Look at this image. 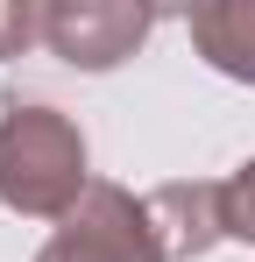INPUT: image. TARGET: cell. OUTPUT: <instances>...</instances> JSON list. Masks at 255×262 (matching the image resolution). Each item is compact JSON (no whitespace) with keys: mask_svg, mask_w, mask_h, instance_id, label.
<instances>
[{"mask_svg":"<svg viewBox=\"0 0 255 262\" xmlns=\"http://www.w3.org/2000/svg\"><path fill=\"white\" fill-rule=\"evenodd\" d=\"M184 29H192V50L220 78L255 85V0H206L184 14Z\"/></svg>","mask_w":255,"mask_h":262,"instance_id":"5b68a950","label":"cell"},{"mask_svg":"<svg viewBox=\"0 0 255 262\" xmlns=\"http://www.w3.org/2000/svg\"><path fill=\"white\" fill-rule=\"evenodd\" d=\"M156 7L142 0H50L42 7V50L71 71H114L149 43Z\"/></svg>","mask_w":255,"mask_h":262,"instance_id":"3957f363","label":"cell"},{"mask_svg":"<svg viewBox=\"0 0 255 262\" xmlns=\"http://www.w3.org/2000/svg\"><path fill=\"white\" fill-rule=\"evenodd\" d=\"M36 262H163L156 227H149V199H135L128 184H99L92 177L78 213L36 248Z\"/></svg>","mask_w":255,"mask_h":262,"instance_id":"7a4b0ae2","label":"cell"},{"mask_svg":"<svg viewBox=\"0 0 255 262\" xmlns=\"http://www.w3.org/2000/svg\"><path fill=\"white\" fill-rule=\"evenodd\" d=\"M85 191H92V170H85L78 121L42 99H7L0 106V206L64 227Z\"/></svg>","mask_w":255,"mask_h":262,"instance_id":"6da1fadb","label":"cell"},{"mask_svg":"<svg viewBox=\"0 0 255 262\" xmlns=\"http://www.w3.org/2000/svg\"><path fill=\"white\" fill-rule=\"evenodd\" d=\"M29 43H42V7L36 0H0V64L22 57Z\"/></svg>","mask_w":255,"mask_h":262,"instance_id":"52a82bcc","label":"cell"},{"mask_svg":"<svg viewBox=\"0 0 255 262\" xmlns=\"http://www.w3.org/2000/svg\"><path fill=\"white\" fill-rule=\"evenodd\" d=\"M220 227H227V241L255 248V156L234 177H220Z\"/></svg>","mask_w":255,"mask_h":262,"instance_id":"8992f818","label":"cell"},{"mask_svg":"<svg viewBox=\"0 0 255 262\" xmlns=\"http://www.w3.org/2000/svg\"><path fill=\"white\" fill-rule=\"evenodd\" d=\"M149 227H156V248L163 262H199L227 241L220 227V184L206 177H177V184H156L149 191Z\"/></svg>","mask_w":255,"mask_h":262,"instance_id":"277c9868","label":"cell"}]
</instances>
